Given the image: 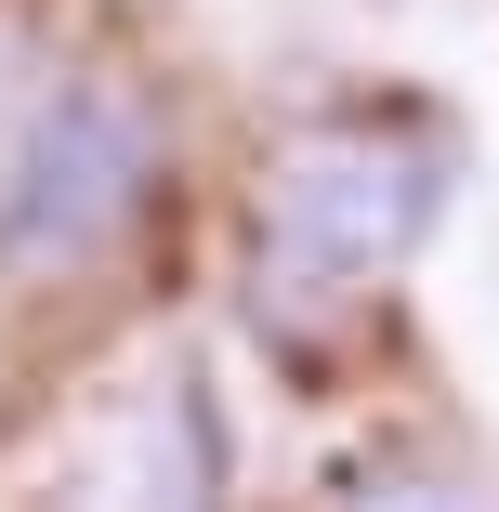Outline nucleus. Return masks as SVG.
Returning a JSON list of instances; mask_svg holds the SVG:
<instances>
[{"label": "nucleus", "instance_id": "f03ea898", "mask_svg": "<svg viewBox=\"0 0 499 512\" xmlns=\"http://www.w3.org/2000/svg\"><path fill=\"white\" fill-rule=\"evenodd\" d=\"M171 106L145 66H53L14 119H0V276L14 289H79L119 276L158 211H171Z\"/></svg>", "mask_w": 499, "mask_h": 512}, {"label": "nucleus", "instance_id": "f257e3e1", "mask_svg": "<svg viewBox=\"0 0 499 512\" xmlns=\"http://www.w3.org/2000/svg\"><path fill=\"white\" fill-rule=\"evenodd\" d=\"M460 211V132L421 106L303 119L237 184V302L263 329H355Z\"/></svg>", "mask_w": 499, "mask_h": 512}, {"label": "nucleus", "instance_id": "7ed1b4c3", "mask_svg": "<svg viewBox=\"0 0 499 512\" xmlns=\"http://www.w3.org/2000/svg\"><path fill=\"white\" fill-rule=\"evenodd\" d=\"M329 512H499V486L447 447H381V460H342Z\"/></svg>", "mask_w": 499, "mask_h": 512}]
</instances>
